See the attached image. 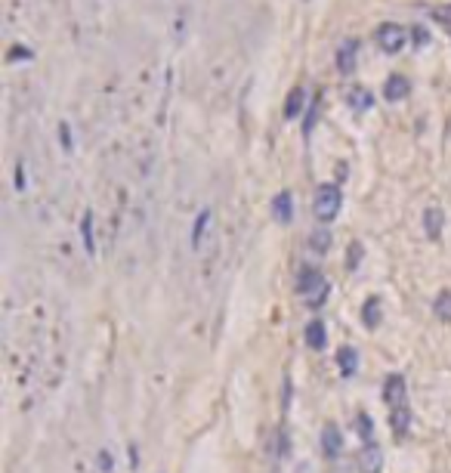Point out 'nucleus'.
Masks as SVG:
<instances>
[{"label": "nucleus", "mask_w": 451, "mask_h": 473, "mask_svg": "<svg viewBox=\"0 0 451 473\" xmlns=\"http://www.w3.org/2000/svg\"><path fill=\"white\" fill-rule=\"evenodd\" d=\"M340 205H343V195H340V189L334 186V183H325V186L315 189L312 214H315V220H319V223H331V220H337Z\"/></svg>", "instance_id": "nucleus-1"}, {"label": "nucleus", "mask_w": 451, "mask_h": 473, "mask_svg": "<svg viewBox=\"0 0 451 473\" xmlns=\"http://www.w3.org/2000/svg\"><path fill=\"white\" fill-rule=\"evenodd\" d=\"M297 291H300V300L306 306H321L327 300V281L321 279V273L319 269H303L300 273V281H297Z\"/></svg>", "instance_id": "nucleus-2"}, {"label": "nucleus", "mask_w": 451, "mask_h": 473, "mask_svg": "<svg viewBox=\"0 0 451 473\" xmlns=\"http://www.w3.org/2000/svg\"><path fill=\"white\" fill-rule=\"evenodd\" d=\"M374 38H377V44H380L386 53H399L402 47H405L408 32L402 25H395V22H383V25L374 32Z\"/></svg>", "instance_id": "nucleus-3"}, {"label": "nucleus", "mask_w": 451, "mask_h": 473, "mask_svg": "<svg viewBox=\"0 0 451 473\" xmlns=\"http://www.w3.org/2000/svg\"><path fill=\"white\" fill-rule=\"evenodd\" d=\"M340 448H343V433H340L337 424H325V430H321V452L327 454V458H337Z\"/></svg>", "instance_id": "nucleus-4"}, {"label": "nucleus", "mask_w": 451, "mask_h": 473, "mask_svg": "<svg viewBox=\"0 0 451 473\" xmlns=\"http://www.w3.org/2000/svg\"><path fill=\"white\" fill-rule=\"evenodd\" d=\"M386 402H389V408L408 405L405 402V378H402V374H389L386 378Z\"/></svg>", "instance_id": "nucleus-5"}, {"label": "nucleus", "mask_w": 451, "mask_h": 473, "mask_svg": "<svg viewBox=\"0 0 451 473\" xmlns=\"http://www.w3.org/2000/svg\"><path fill=\"white\" fill-rule=\"evenodd\" d=\"M356 56H358V44L356 41H343V47L337 50V69L343 71V75L356 71Z\"/></svg>", "instance_id": "nucleus-6"}, {"label": "nucleus", "mask_w": 451, "mask_h": 473, "mask_svg": "<svg viewBox=\"0 0 451 473\" xmlns=\"http://www.w3.org/2000/svg\"><path fill=\"white\" fill-rule=\"evenodd\" d=\"M272 217H275L278 223H290V217H294V201H290V192H278L275 198H272Z\"/></svg>", "instance_id": "nucleus-7"}, {"label": "nucleus", "mask_w": 451, "mask_h": 473, "mask_svg": "<svg viewBox=\"0 0 451 473\" xmlns=\"http://www.w3.org/2000/svg\"><path fill=\"white\" fill-rule=\"evenodd\" d=\"M306 343H309L312 349H325L327 331H325V322H321V319H312V322L306 325Z\"/></svg>", "instance_id": "nucleus-8"}, {"label": "nucleus", "mask_w": 451, "mask_h": 473, "mask_svg": "<svg viewBox=\"0 0 451 473\" xmlns=\"http://www.w3.org/2000/svg\"><path fill=\"white\" fill-rule=\"evenodd\" d=\"M303 102H306V93H303V87H294L288 96V102H284V118L288 121H297L303 112Z\"/></svg>", "instance_id": "nucleus-9"}, {"label": "nucleus", "mask_w": 451, "mask_h": 473, "mask_svg": "<svg viewBox=\"0 0 451 473\" xmlns=\"http://www.w3.org/2000/svg\"><path fill=\"white\" fill-rule=\"evenodd\" d=\"M380 464H383V452L374 446V442H368L365 452H362V470L365 473H377L380 470Z\"/></svg>", "instance_id": "nucleus-10"}, {"label": "nucleus", "mask_w": 451, "mask_h": 473, "mask_svg": "<svg viewBox=\"0 0 451 473\" xmlns=\"http://www.w3.org/2000/svg\"><path fill=\"white\" fill-rule=\"evenodd\" d=\"M346 102H349V108H352V112H368V108L374 106V100H371V93H368V90H362V87L349 90V93H346Z\"/></svg>", "instance_id": "nucleus-11"}, {"label": "nucleus", "mask_w": 451, "mask_h": 473, "mask_svg": "<svg viewBox=\"0 0 451 473\" xmlns=\"http://www.w3.org/2000/svg\"><path fill=\"white\" fill-rule=\"evenodd\" d=\"M389 424H393V433L395 436H405L408 433V424H411V411H408V405H399V408H393V415H389Z\"/></svg>", "instance_id": "nucleus-12"}, {"label": "nucleus", "mask_w": 451, "mask_h": 473, "mask_svg": "<svg viewBox=\"0 0 451 473\" xmlns=\"http://www.w3.org/2000/svg\"><path fill=\"white\" fill-rule=\"evenodd\" d=\"M408 90H411L408 78L395 75V78H389V81H386V90H383V93H386V100H405Z\"/></svg>", "instance_id": "nucleus-13"}, {"label": "nucleus", "mask_w": 451, "mask_h": 473, "mask_svg": "<svg viewBox=\"0 0 451 473\" xmlns=\"http://www.w3.org/2000/svg\"><path fill=\"white\" fill-rule=\"evenodd\" d=\"M337 359H340V371H343L346 378H352V374H356V368H358V353H356V347H343Z\"/></svg>", "instance_id": "nucleus-14"}, {"label": "nucleus", "mask_w": 451, "mask_h": 473, "mask_svg": "<svg viewBox=\"0 0 451 473\" xmlns=\"http://www.w3.org/2000/svg\"><path fill=\"white\" fill-rule=\"evenodd\" d=\"M442 223H445V217H442V211H436V207H430V211L424 214V229H426V235L430 238H439Z\"/></svg>", "instance_id": "nucleus-15"}, {"label": "nucleus", "mask_w": 451, "mask_h": 473, "mask_svg": "<svg viewBox=\"0 0 451 473\" xmlns=\"http://www.w3.org/2000/svg\"><path fill=\"white\" fill-rule=\"evenodd\" d=\"M362 319H365L368 328H377V325H380V300L371 297L368 303H365V310H362Z\"/></svg>", "instance_id": "nucleus-16"}, {"label": "nucleus", "mask_w": 451, "mask_h": 473, "mask_svg": "<svg viewBox=\"0 0 451 473\" xmlns=\"http://www.w3.org/2000/svg\"><path fill=\"white\" fill-rule=\"evenodd\" d=\"M207 223H210V211H201V214H198V220H195V226H192V244H195V248L201 244Z\"/></svg>", "instance_id": "nucleus-17"}, {"label": "nucleus", "mask_w": 451, "mask_h": 473, "mask_svg": "<svg viewBox=\"0 0 451 473\" xmlns=\"http://www.w3.org/2000/svg\"><path fill=\"white\" fill-rule=\"evenodd\" d=\"M432 310H436L439 319H451V291H442L436 297V303H432Z\"/></svg>", "instance_id": "nucleus-18"}, {"label": "nucleus", "mask_w": 451, "mask_h": 473, "mask_svg": "<svg viewBox=\"0 0 451 473\" xmlns=\"http://www.w3.org/2000/svg\"><path fill=\"white\" fill-rule=\"evenodd\" d=\"M80 232H84V244L86 251H96V242H93V214H84V220H80Z\"/></svg>", "instance_id": "nucleus-19"}, {"label": "nucleus", "mask_w": 451, "mask_h": 473, "mask_svg": "<svg viewBox=\"0 0 451 473\" xmlns=\"http://www.w3.org/2000/svg\"><path fill=\"white\" fill-rule=\"evenodd\" d=\"M356 427H358V433H362L365 446H368V442H371V439H374V424H371V421H368V417H365V415H358Z\"/></svg>", "instance_id": "nucleus-20"}, {"label": "nucleus", "mask_w": 451, "mask_h": 473, "mask_svg": "<svg viewBox=\"0 0 451 473\" xmlns=\"http://www.w3.org/2000/svg\"><path fill=\"white\" fill-rule=\"evenodd\" d=\"M327 244H331V235H327V232H315L312 235V251H327Z\"/></svg>", "instance_id": "nucleus-21"}, {"label": "nucleus", "mask_w": 451, "mask_h": 473, "mask_svg": "<svg viewBox=\"0 0 451 473\" xmlns=\"http://www.w3.org/2000/svg\"><path fill=\"white\" fill-rule=\"evenodd\" d=\"M99 467H102L105 473L111 470V454H108V452H102V454H99Z\"/></svg>", "instance_id": "nucleus-22"}, {"label": "nucleus", "mask_w": 451, "mask_h": 473, "mask_svg": "<svg viewBox=\"0 0 451 473\" xmlns=\"http://www.w3.org/2000/svg\"><path fill=\"white\" fill-rule=\"evenodd\" d=\"M59 133H62V146H65V149H71V139H68V127L65 124L59 127Z\"/></svg>", "instance_id": "nucleus-23"}, {"label": "nucleus", "mask_w": 451, "mask_h": 473, "mask_svg": "<svg viewBox=\"0 0 451 473\" xmlns=\"http://www.w3.org/2000/svg\"><path fill=\"white\" fill-rule=\"evenodd\" d=\"M297 473H312V467H309L306 461H300V464H297Z\"/></svg>", "instance_id": "nucleus-24"}]
</instances>
